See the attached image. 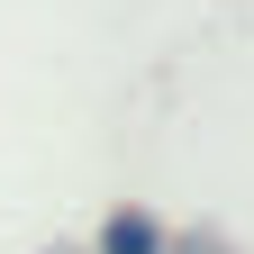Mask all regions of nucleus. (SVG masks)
<instances>
[{
  "mask_svg": "<svg viewBox=\"0 0 254 254\" xmlns=\"http://www.w3.org/2000/svg\"><path fill=\"white\" fill-rule=\"evenodd\" d=\"M100 254H164V227L145 209H118V218H100Z\"/></svg>",
  "mask_w": 254,
  "mask_h": 254,
  "instance_id": "nucleus-1",
  "label": "nucleus"
}]
</instances>
